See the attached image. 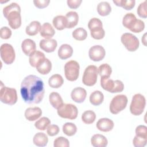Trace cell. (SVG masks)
I'll return each mask as SVG.
<instances>
[{
	"mask_svg": "<svg viewBox=\"0 0 147 147\" xmlns=\"http://www.w3.org/2000/svg\"><path fill=\"white\" fill-rule=\"evenodd\" d=\"M20 91L25 102L28 104H38L44 98L45 90L43 81L36 75H28L22 80Z\"/></svg>",
	"mask_w": 147,
	"mask_h": 147,
	"instance_id": "obj_1",
	"label": "cell"
},
{
	"mask_svg": "<svg viewBox=\"0 0 147 147\" xmlns=\"http://www.w3.org/2000/svg\"><path fill=\"white\" fill-rule=\"evenodd\" d=\"M20 6L15 2L5 6L3 9L4 17L8 21L10 28L13 29L19 28L21 25Z\"/></svg>",
	"mask_w": 147,
	"mask_h": 147,
	"instance_id": "obj_2",
	"label": "cell"
},
{
	"mask_svg": "<svg viewBox=\"0 0 147 147\" xmlns=\"http://www.w3.org/2000/svg\"><path fill=\"white\" fill-rule=\"evenodd\" d=\"M0 99L1 101L9 105H13L17 101V94L15 88L6 87L1 82Z\"/></svg>",
	"mask_w": 147,
	"mask_h": 147,
	"instance_id": "obj_3",
	"label": "cell"
},
{
	"mask_svg": "<svg viewBox=\"0 0 147 147\" xmlns=\"http://www.w3.org/2000/svg\"><path fill=\"white\" fill-rule=\"evenodd\" d=\"M145 105L146 99L144 96L141 94H136L132 98L130 106V113L134 115H140L143 113Z\"/></svg>",
	"mask_w": 147,
	"mask_h": 147,
	"instance_id": "obj_4",
	"label": "cell"
},
{
	"mask_svg": "<svg viewBox=\"0 0 147 147\" xmlns=\"http://www.w3.org/2000/svg\"><path fill=\"white\" fill-rule=\"evenodd\" d=\"M100 85L103 89L111 93L122 92L124 89V84L119 80H113L108 78H101Z\"/></svg>",
	"mask_w": 147,
	"mask_h": 147,
	"instance_id": "obj_5",
	"label": "cell"
},
{
	"mask_svg": "<svg viewBox=\"0 0 147 147\" xmlns=\"http://www.w3.org/2000/svg\"><path fill=\"white\" fill-rule=\"evenodd\" d=\"M57 110L59 116L63 118L73 120L77 118L78 114L76 106L71 103H63Z\"/></svg>",
	"mask_w": 147,
	"mask_h": 147,
	"instance_id": "obj_6",
	"label": "cell"
},
{
	"mask_svg": "<svg viewBox=\"0 0 147 147\" xmlns=\"http://www.w3.org/2000/svg\"><path fill=\"white\" fill-rule=\"evenodd\" d=\"M127 98L125 95L121 94L115 96L111 100L109 109L113 114H117L125 109L127 103Z\"/></svg>",
	"mask_w": 147,
	"mask_h": 147,
	"instance_id": "obj_7",
	"label": "cell"
},
{
	"mask_svg": "<svg viewBox=\"0 0 147 147\" xmlns=\"http://www.w3.org/2000/svg\"><path fill=\"white\" fill-rule=\"evenodd\" d=\"M80 66L79 63L75 60L67 62L64 65V74L66 79L71 82L78 79L79 75Z\"/></svg>",
	"mask_w": 147,
	"mask_h": 147,
	"instance_id": "obj_8",
	"label": "cell"
},
{
	"mask_svg": "<svg viewBox=\"0 0 147 147\" xmlns=\"http://www.w3.org/2000/svg\"><path fill=\"white\" fill-rule=\"evenodd\" d=\"M98 74V68L95 65H88L85 69L83 75V83L87 86H92L95 85L97 80Z\"/></svg>",
	"mask_w": 147,
	"mask_h": 147,
	"instance_id": "obj_9",
	"label": "cell"
},
{
	"mask_svg": "<svg viewBox=\"0 0 147 147\" xmlns=\"http://www.w3.org/2000/svg\"><path fill=\"white\" fill-rule=\"evenodd\" d=\"M123 45L130 52L136 51L139 47L140 42L136 36L130 33H123L121 38Z\"/></svg>",
	"mask_w": 147,
	"mask_h": 147,
	"instance_id": "obj_10",
	"label": "cell"
},
{
	"mask_svg": "<svg viewBox=\"0 0 147 147\" xmlns=\"http://www.w3.org/2000/svg\"><path fill=\"white\" fill-rule=\"evenodd\" d=\"M0 54L2 61L6 64H11L15 60L14 49L12 45L9 44H2L0 48Z\"/></svg>",
	"mask_w": 147,
	"mask_h": 147,
	"instance_id": "obj_11",
	"label": "cell"
},
{
	"mask_svg": "<svg viewBox=\"0 0 147 147\" xmlns=\"http://www.w3.org/2000/svg\"><path fill=\"white\" fill-rule=\"evenodd\" d=\"M106 55V51L104 48L99 45H96L91 47L88 52L89 57L94 61H99L103 59Z\"/></svg>",
	"mask_w": 147,
	"mask_h": 147,
	"instance_id": "obj_12",
	"label": "cell"
},
{
	"mask_svg": "<svg viewBox=\"0 0 147 147\" xmlns=\"http://www.w3.org/2000/svg\"><path fill=\"white\" fill-rule=\"evenodd\" d=\"M87 92L86 90L80 87L74 88L71 93V97L72 99L79 103H83L86 98Z\"/></svg>",
	"mask_w": 147,
	"mask_h": 147,
	"instance_id": "obj_13",
	"label": "cell"
},
{
	"mask_svg": "<svg viewBox=\"0 0 147 147\" xmlns=\"http://www.w3.org/2000/svg\"><path fill=\"white\" fill-rule=\"evenodd\" d=\"M40 48L46 52L51 53L55 51L56 49L57 42L56 40L50 39H42L40 41Z\"/></svg>",
	"mask_w": 147,
	"mask_h": 147,
	"instance_id": "obj_14",
	"label": "cell"
},
{
	"mask_svg": "<svg viewBox=\"0 0 147 147\" xmlns=\"http://www.w3.org/2000/svg\"><path fill=\"white\" fill-rule=\"evenodd\" d=\"M96 126L99 130L103 132H108L113 129L114 124L111 119L107 118H103L98 121Z\"/></svg>",
	"mask_w": 147,
	"mask_h": 147,
	"instance_id": "obj_15",
	"label": "cell"
},
{
	"mask_svg": "<svg viewBox=\"0 0 147 147\" xmlns=\"http://www.w3.org/2000/svg\"><path fill=\"white\" fill-rule=\"evenodd\" d=\"M42 115V110L38 107H28L25 111V117L29 121H34L38 119Z\"/></svg>",
	"mask_w": 147,
	"mask_h": 147,
	"instance_id": "obj_16",
	"label": "cell"
},
{
	"mask_svg": "<svg viewBox=\"0 0 147 147\" xmlns=\"http://www.w3.org/2000/svg\"><path fill=\"white\" fill-rule=\"evenodd\" d=\"M21 48L24 54L29 56L32 53L36 51V43L33 40L30 38L25 39L22 42Z\"/></svg>",
	"mask_w": 147,
	"mask_h": 147,
	"instance_id": "obj_17",
	"label": "cell"
},
{
	"mask_svg": "<svg viewBox=\"0 0 147 147\" xmlns=\"http://www.w3.org/2000/svg\"><path fill=\"white\" fill-rule=\"evenodd\" d=\"M57 53L60 59L65 60L71 57L73 53V49L70 45L64 44L60 47Z\"/></svg>",
	"mask_w": 147,
	"mask_h": 147,
	"instance_id": "obj_18",
	"label": "cell"
},
{
	"mask_svg": "<svg viewBox=\"0 0 147 147\" xmlns=\"http://www.w3.org/2000/svg\"><path fill=\"white\" fill-rule=\"evenodd\" d=\"M36 68L37 71L41 75H47L51 71L52 63L48 59L45 57L36 66Z\"/></svg>",
	"mask_w": 147,
	"mask_h": 147,
	"instance_id": "obj_19",
	"label": "cell"
},
{
	"mask_svg": "<svg viewBox=\"0 0 147 147\" xmlns=\"http://www.w3.org/2000/svg\"><path fill=\"white\" fill-rule=\"evenodd\" d=\"M40 35L45 39L51 38L55 34V31L52 26L48 22L43 24L40 30Z\"/></svg>",
	"mask_w": 147,
	"mask_h": 147,
	"instance_id": "obj_20",
	"label": "cell"
},
{
	"mask_svg": "<svg viewBox=\"0 0 147 147\" xmlns=\"http://www.w3.org/2000/svg\"><path fill=\"white\" fill-rule=\"evenodd\" d=\"M91 144L94 147H105L107 145L108 141L104 136L96 134L91 137Z\"/></svg>",
	"mask_w": 147,
	"mask_h": 147,
	"instance_id": "obj_21",
	"label": "cell"
},
{
	"mask_svg": "<svg viewBox=\"0 0 147 147\" xmlns=\"http://www.w3.org/2000/svg\"><path fill=\"white\" fill-rule=\"evenodd\" d=\"M45 58V55L42 52L36 51L29 56V63L32 67H36V66Z\"/></svg>",
	"mask_w": 147,
	"mask_h": 147,
	"instance_id": "obj_22",
	"label": "cell"
},
{
	"mask_svg": "<svg viewBox=\"0 0 147 147\" xmlns=\"http://www.w3.org/2000/svg\"><path fill=\"white\" fill-rule=\"evenodd\" d=\"M53 26L59 30H63L67 27V21L65 16L59 15L55 17L52 21Z\"/></svg>",
	"mask_w": 147,
	"mask_h": 147,
	"instance_id": "obj_23",
	"label": "cell"
},
{
	"mask_svg": "<svg viewBox=\"0 0 147 147\" xmlns=\"http://www.w3.org/2000/svg\"><path fill=\"white\" fill-rule=\"evenodd\" d=\"M33 144L40 147L45 146L48 142V138L47 136L42 132L37 133L33 137Z\"/></svg>",
	"mask_w": 147,
	"mask_h": 147,
	"instance_id": "obj_24",
	"label": "cell"
},
{
	"mask_svg": "<svg viewBox=\"0 0 147 147\" xmlns=\"http://www.w3.org/2000/svg\"><path fill=\"white\" fill-rule=\"evenodd\" d=\"M65 17L67 21V28L71 29L78 24L79 21V16L76 11H71L68 12L65 15Z\"/></svg>",
	"mask_w": 147,
	"mask_h": 147,
	"instance_id": "obj_25",
	"label": "cell"
},
{
	"mask_svg": "<svg viewBox=\"0 0 147 147\" xmlns=\"http://www.w3.org/2000/svg\"><path fill=\"white\" fill-rule=\"evenodd\" d=\"M49 100L52 107L57 109L63 104V100L60 95L56 92H52L49 94Z\"/></svg>",
	"mask_w": 147,
	"mask_h": 147,
	"instance_id": "obj_26",
	"label": "cell"
},
{
	"mask_svg": "<svg viewBox=\"0 0 147 147\" xmlns=\"http://www.w3.org/2000/svg\"><path fill=\"white\" fill-rule=\"evenodd\" d=\"M41 27V26L40 22L37 21H33L26 26L25 29L26 33L29 36H35L38 33V32H40Z\"/></svg>",
	"mask_w": 147,
	"mask_h": 147,
	"instance_id": "obj_27",
	"label": "cell"
},
{
	"mask_svg": "<svg viewBox=\"0 0 147 147\" xmlns=\"http://www.w3.org/2000/svg\"><path fill=\"white\" fill-rule=\"evenodd\" d=\"M64 83L63 77L59 74H54L51 76L48 80L49 86L53 88H58L60 87Z\"/></svg>",
	"mask_w": 147,
	"mask_h": 147,
	"instance_id": "obj_28",
	"label": "cell"
},
{
	"mask_svg": "<svg viewBox=\"0 0 147 147\" xmlns=\"http://www.w3.org/2000/svg\"><path fill=\"white\" fill-rule=\"evenodd\" d=\"M104 100V95L100 91H94L90 96V102L94 106L100 105Z\"/></svg>",
	"mask_w": 147,
	"mask_h": 147,
	"instance_id": "obj_29",
	"label": "cell"
},
{
	"mask_svg": "<svg viewBox=\"0 0 147 147\" xmlns=\"http://www.w3.org/2000/svg\"><path fill=\"white\" fill-rule=\"evenodd\" d=\"M111 11V6L107 2H100L97 6V11L98 14L101 16H106L109 15Z\"/></svg>",
	"mask_w": 147,
	"mask_h": 147,
	"instance_id": "obj_30",
	"label": "cell"
},
{
	"mask_svg": "<svg viewBox=\"0 0 147 147\" xmlns=\"http://www.w3.org/2000/svg\"><path fill=\"white\" fill-rule=\"evenodd\" d=\"M98 71L101 78H108L111 74L112 69L108 64L104 63L99 67Z\"/></svg>",
	"mask_w": 147,
	"mask_h": 147,
	"instance_id": "obj_31",
	"label": "cell"
},
{
	"mask_svg": "<svg viewBox=\"0 0 147 147\" xmlns=\"http://www.w3.org/2000/svg\"><path fill=\"white\" fill-rule=\"evenodd\" d=\"M137 20L135 15L132 13H129L125 15L122 20V24L127 29H130L136 20Z\"/></svg>",
	"mask_w": 147,
	"mask_h": 147,
	"instance_id": "obj_32",
	"label": "cell"
},
{
	"mask_svg": "<svg viewBox=\"0 0 147 147\" xmlns=\"http://www.w3.org/2000/svg\"><path fill=\"white\" fill-rule=\"evenodd\" d=\"M96 119V114L92 110L85 111L82 115V120L85 124H91Z\"/></svg>",
	"mask_w": 147,
	"mask_h": 147,
	"instance_id": "obj_33",
	"label": "cell"
},
{
	"mask_svg": "<svg viewBox=\"0 0 147 147\" xmlns=\"http://www.w3.org/2000/svg\"><path fill=\"white\" fill-rule=\"evenodd\" d=\"M113 2L117 6L122 7L127 10H129L134 7L136 1L134 0H113Z\"/></svg>",
	"mask_w": 147,
	"mask_h": 147,
	"instance_id": "obj_34",
	"label": "cell"
},
{
	"mask_svg": "<svg viewBox=\"0 0 147 147\" xmlns=\"http://www.w3.org/2000/svg\"><path fill=\"white\" fill-rule=\"evenodd\" d=\"M63 131L68 136H72L76 133L77 127L73 123L67 122L63 126Z\"/></svg>",
	"mask_w": 147,
	"mask_h": 147,
	"instance_id": "obj_35",
	"label": "cell"
},
{
	"mask_svg": "<svg viewBox=\"0 0 147 147\" xmlns=\"http://www.w3.org/2000/svg\"><path fill=\"white\" fill-rule=\"evenodd\" d=\"M50 124H51L50 119L47 117H43L35 122L34 126L38 130H45L46 129H47L48 126L50 125Z\"/></svg>",
	"mask_w": 147,
	"mask_h": 147,
	"instance_id": "obj_36",
	"label": "cell"
},
{
	"mask_svg": "<svg viewBox=\"0 0 147 147\" xmlns=\"http://www.w3.org/2000/svg\"><path fill=\"white\" fill-rule=\"evenodd\" d=\"M72 37L76 40L83 41L87 37V31L83 28H78L72 32Z\"/></svg>",
	"mask_w": 147,
	"mask_h": 147,
	"instance_id": "obj_37",
	"label": "cell"
},
{
	"mask_svg": "<svg viewBox=\"0 0 147 147\" xmlns=\"http://www.w3.org/2000/svg\"><path fill=\"white\" fill-rule=\"evenodd\" d=\"M88 28L90 31H92L97 29L103 28V24L99 19L97 18H92L88 23Z\"/></svg>",
	"mask_w": 147,
	"mask_h": 147,
	"instance_id": "obj_38",
	"label": "cell"
},
{
	"mask_svg": "<svg viewBox=\"0 0 147 147\" xmlns=\"http://www.w3.org/2000/svg\"><path fill=\"white\" fill-rule=\"evenodd\" d=\"M145 28V24L144 22L140 20L137 19L131 26V28L129 29L130 31L134 32V33H140L142 32Z\"/></svg>",
	"mask_w": 147,
	"mask_h": 147,
	"instance_id": "obj_39",
	"label": "cell"
},
{
	"mask_svg": "<svg viewBox=\"0 0 147 147\" xmlns=\"http://www.w3.org/2000/svg\"><path fill=\"white\" fill-rule=\"evenodd\" d=\"M54 147H69V142L64 137H59L54 140Z\"/></svg>",
	"mask_w": 147,
	"mask_h": 147,
	"instance_id": "obj_40",
	"label": "cell"
},
{
	"mask_svg": "<svg viewBox=\"0 0 147 147\" xmlns=\"http://www.w3.org/2000/svg\"><path fill=\"white\" fill-rule=\"evenodd\" d=\"M138 15L143 18H146L147 17V11H146V1H144L141 3L137 10Z\"/></svg>",
	"mask_w": 147,
	"mask_h": 147,
	"instance_id": "obj_41",
	"label": "cell"
},
{
	"mask_svg": "<svg viewBox=\"0 0 147 147\" xmlns=\"http://www.w3.org/2000/svg\"><path fill=\"white\" fill-rule=\"evenodd\" d=\"M90 34L93 38L96 40H100L105 37V32L103 28H100L90 31Z\"/></svg>",
	"mask_w": 147,
	"mask_h": 147,
	"instance_id": "obj_42",
	"label": "cell"
},
{
	"mask_svg": "<svg viewBox=\"0 0 147 147\" xmlns=\"http://www.w3.org/2000/svg\"><path fill=\"white\" fill-rule=\"evenodd\" d=\"M136 136L147 138V127L145 125H138L136 128Z\"/></svg>",
	"mask_w": 147,
	"mask_h": 147,
	"instance_id": "obj_43",
	"label": "cell"
},
{
	"mask_svg": "<svg viewBox=\"0 0 147 147\" xmlns=\"http://www.w3.org/2000/svg\"><path fill=\"white\" fill-rule=\"evenodd\" d=\"M147 138L136 136L133 140V144L135 147H144L146 145Z\"/></svg>",
	"mask_w": 147,
	"mask_h": 147,
	"instance_id": "obj_44",
	"label": "cell"
},
{
	"mask_svg": "<svg viewBox=\"0 0 147 147\" xmlns=\"http://www.w3.org/2000/svg\"><path fill=\"white\" fill-rule=\"evenodd\" d=\"M11 36V30L7 26L2 27L0 29V36L2 39H8Z\"/></svg>",
	"mask_w": 147,
	"mask_h": 147,
	"instance_id": "obj_45",
	"label": "cell"
},
{
	"mask_svg": "<svg viewBox=\"0 0 147 147\" xmlns=\"http://www.w3.org/2000/svg\"><path fill=\"white\" fill-rule=\"evenodd\" d=\"M60 129L56 125H50L47 129V133L49 136H55L59 133Z\"/></svg>",
	"mask_w": 147,
	"mask_h": 147,
	"instance_id": "obj_46",
	"label": "cell"
},
{
	"mask_svg": "<svg viewBox=\"0 0 147 147\" xmlns=\"http://www.w3.org/2000/svg\"><path fill=\"white\" fill-rule=\"evenodd\" d=\"M50 2L49 0H34L33 3L36 7L39 9L45 8L49 5Z\"/></svg>",
	"mask_w": 147,
	"mask_h": 147,
	"instance_id": "obj_47",
	"label": "cell"
},
{
	"mask_svg": "<svg viewBox=\"0 0 147 147\" xmlns=\"http://www.w3.org/2000/svg\"><path fill=\"white\" fill-rule=\"evenodd\" d=\"M82 2V0H68L67 3L69 7L71 9H76L79 7Z\"/></svg>",
	"mask_w": 147,
	"mask_h": 147,
	"instance_id": "obj_48",
	"label": "cell"
},
{
	"mask_svg": "<svg viewBox=\"0 0 147 147\" xmlns=\"http://www.w3.org/2000/svg\"><path fill=\"white\" fill-rule=\"evenodd\" d=\"M146 33L145 34H144V36L142 37V42H143V44H144V45H145L146 46Z\"/></svg>",
	"mask_w": 147,
	"mask_h": 147,
	"instance_id": "obj_49",
	"label": "cell"
}]
</instances>
